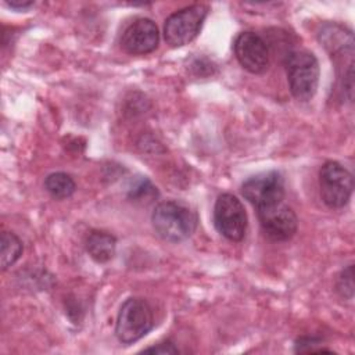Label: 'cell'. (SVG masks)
<instances>
[{
    "instance_id": "6da1fadb",
    "label": "cell",
    "mask_w": 355,
    "mask_h": 355,
    "mask_svg": "<svg viewBox=\"0 0 355 355\" xmlns=\"http://www.w3.org/2000/svg\"><path fill=\"white\" fill-rule=\"evenodd\" d=\"M151 222L155 233L165 241L180 243L197 229L196 212L179 201H162L155 205Z\"/></svg>"
},
{
    "instance_id": "7a4b0ae2",
    "label": "cell",
    "mask_w": 355,
    "mask_h": 355,
    "mask_svg": "<svg viewBox=\"0 0 355 355\" xmlns=\"http://www.w3.org/2000/svg\"><path fill=\"white\" fill-rule=\"evenodd\" d=\"M290 92L298 101H309L319 85V62L313 53L308 50H293L284 60Z\"/></svg>"
},
{
    "instance_id": "3957f363",
    "label": "cell",
    "mask_w": 355,
    "mask_h": 355,
    "mask_svg": "<svg viewBox=\"0 0 355 355\" xmlns=\"http://www.w3.org/2000/svg\"><path fill=\"white\" fill-rule=\"evenodd\" d=\"M319 42L327 50L330 57L341 68V86L347 93L348 100H352V67L354 64H345L347 60H354V36L349 29L340 24H324L319 32Z\"/></svg>"
},
{
    "instance_id": "277c9868",
    "label": "cell",
    "mask_w": 355,
    "mask_h": 355,
    "mask_svg": "<svg viewBox=\"0 0 355 355\" xmlns=\"http://www.w3.org/2000/svg\"><path fill=\"white\" fill-rule=\"evenodd\" d=\"M154 327L153 308L144 298H128L116 316L115 336L119 343L129 345L141 340Z\"/></svg>"
},
{
    "instance_id": "5b68a950",
    "label": "cell",
    "mask_w": 355,
    "mask_h": 355,
    "mask_svg": "<svg viewBox=\"0 0 355 355\" xmlns=\"http://www.w3.org/2000/svg\"><path fill=\"white\" fill-rule=\"evenodd\" d=\"M209 8L205 4H193L172 12L164 24V37L171 47L189 44L200 33Z\"/></svg>"
},
{
    "instance_id": "8992f818",
    "label": "cell",
    "mask_w": 355,
    "mask_h": 355,
    "mask_svg": "<svg viewBox=\"0 0 355 355\" xmlns=\"http://www.w3.org/2000/svg\"><path fill=\"white\" fill-rule=\"evenodd\" d=\"M319 187L323 202L331 209H338L347 205L352 196L354 178L340 162L326 161L319 171Z\"/></svg>"
},
{
    "instance_id": "52a82bcc",
    "label": "cell",
    "mask_w": 355,
    "mask_h": 355,
    "mask_svg": "<svg viewBox=\"0 0 355 355\" xmlns=\"http://www.w3.org/2000/svg\"><path fill=\"white\" fill-rule=\"evenodd\" d=\"M214 225L229 241H241L245 236L248 218L243 202L232 193L220 194L214 207Z\"/></svg>"
},
{
    "instance_id": "ba28073f",
    "label": "cell",
    "mask_w": 355,
    "mask_h": 355,
    "mask_svg": "<svg viewBox=\"0 0 355 355\" xmlns=\"http://www.w3.org/2000/svg\"><path fill=\"white\" fill-rule=\"evenodd\" d=\"M263 234L272 241H288L297 232L298 218L284 200L255 208Z\"/></svg>"
},
{
    "instance_id": "9c48e42d",
    "label": "cell",
    "mask_w": 355,
    "mask_h": 355,
    "mask_svg": "<svg viewBox=\"0 0 355 355\" xmlns=\"http://www.w3.org/2000/svg\"><path fill=\"white\" fill-rule=\"evenodd\" d=\"M241 194L254 208L282 201L284 200V179L277 171L258 173L241 184Z\"/></svg>"
},
{
    "instance_id": "30bf717a",
    "label": "cell",
    "mask_w": 355,
    "mask_h": 355,
    "mask_svg": "<svg viewBox=\"0 0 355 355\" xmlns=\"http://www.w3.org/2000/svg\"><path fill=\"white\" fill-rule=\"evenodd\" d=\"M239 64L251 73H263L269 67V46L255 32H241L233 43Z\"/></svg>"
},
{
    "instance_id": "8fae6325",
    "label": "cell",
    "mask_w": 355,
    "mask_h": 355,
    "mask_svg": "<svg viewBox=\"0 0 355 355\" xmlns=\"http://www.w3.org/2000/svg\"><path fill=\"white\" fill-rule=\"evenodd\" d=\"M159 43V32L155 22L150 18H137L123 31L121 47L132 55L153 53Z\"/></svg>"
},
{
    "instance_id": "7c38bea8",
    "label": "cell",
    "mask_w": 355,
    "mask_h": 355,
    "mask_svg": "<svg viewBox=\"0 0 355 355\" xmlns=\"http://www.w3.org/2000/svg\"><path fill=\"white\" fill-rule=\"evenodd\" d=\"M85 247L94 262L105 263L115 255L116 239L108 232L92 230L86 237Z\"/></svg>"
},
{
    "instance_id": "4fadbf2b",
    "label": "cell",
    "mask_w": 355,
    "mask_h": 355,
    "mask_svg": "<svg viewBox=\"0 0 355 355\" xmlns=\"http://www.w3.org/2000/svg\"><path fill=\"white\" fill-rule=\"evenodd\" d=\"M44 189L54 200H65L75 193L76 183L65 172H54L44 179Z\"/></svg>"
},
{
    "instance_id": "5bb4252c",
    "label": "cell",
    "mask_w": 355,
    "mask_h": 355,
    "mask_svg": "<svg viewBox=\"0 0 355 355\" xmlns=\"http://www.w3.org/2000/svg\"><path fill=\"white\" fill-rule=\"evenodd\" d=\"M0 266L1 270H7L10 266H12L19 257L22 255V241L19 237L12 232H3L0 237Z\"/></svg>"
},
{
    "instance_id": "9a60e30c",
    "label": "cell",
    "mask_w": 355,
    "mask_h": 355,
    "mask_svg": "<svg viewBox=\"0 0 355 355\" xmlns=\"http://www.w3.org/2000/svg\"><path fill=\"white\" fill-rule=\"evenodd\" d=\"M128 197L136 202H150L158 197V191L147 178H140L129 189Z\"/></svg>"
},
{
    "instance_id": "2e32d148",
    "label": "cell",
    "mask_w": 355,
    "mask_h": 355,
    "mask_svg": "<svg viewBox=\"0 0 355 355\" xmlns=\"http://www.w3.org/2000/svg\"><path fill=\"white\" fill-rule=\"evenodd\" d=\"M336 291L341 298L352 300V297H354V265H348L337 275Z\"/></svg>"
},
{
    "instance_id": "e0dca14e",
    "label": "cell",
    "mask_w": 355,
    "mask_h": 355,
    "mask_svg": "<svg viewBox=\"0 0 355 355\" xmlns=\"http://www.w3.org/2000/svg\"><path fill=\"white\" fill-rule=\"evenodd\" d=\"M294 351L297 354H320V352H333L329 348H324L320 344V340L315 337H301L295 341Z\"/></svg>"
},
{
    "instance_id": "ac0fdd59",
    "label": "cell",
    "mask_w": 355,
    "mask_h": 355,
    "mask_svg": "<svg viewBox=\"0 0 355 355\" xmlns=\"http://www.w3.org/2000/svg\"><path fill=\"white\" fill-rule=\"evenodd\" d=\"M146 354H162V355H171V354H179V349L173 345L172 341H162L155 345L147 347L143 349Z\"/></svg>"
},
{
    "instance_id": "d6986e66",
    "label": "cell",
    "mask_w": 355,
    "mask_h": 355,
    "mask_svg": "<svg viewBox=\"0 0 355 355\" xmlns=\"http://www.w3.org/2000/svg\"><path fill=\"white\" fill-rule=\"evenodd\" d=\"M33 4H35L33 1H24V0H22V1H21V0H19V1H6V6H7V7H10V8H12V10H19V11H21V10H22V11H24V10H28V8L32 7Z\"/></svg>"
}]
</instances>
